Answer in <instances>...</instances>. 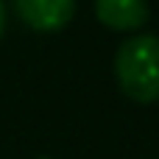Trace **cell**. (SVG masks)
Here are the masks:
<instances>
[{"instance_id": "cell-4", "label": "cell", "mask_w": 159, "mask_h": 159, "mask_svg": "<svg viewBox=\"0 0 159 159\" xmlns=\"http://www.w3.org/2000/svg\"><path fill=\"white\" fill-rule=\"evenodd\" d=\"M3 31H6V6L0 0V39H3Z\"/></svg>"}, {"instance_id": "cell-3", "label": "cell", "mask_w": 159, "mask_h": 159, "mask_svg": "<svg viewBox=\"0 0 159 159\" xmlns=\"http://www.w3.org/2000/svg\"><path fill=\"white\" fill-rule=\"evenodd\" d=\"M95 17L112 31H137L148 22L145 0H95Z\"/></svg>"}, {"instance_id": "cell-2", "label": "cell", "mask_w": 159, "mask_h": 159, "mask_svg": "<svg viewBox=\"0 0 159 159\" xmlns=\"http://www.w3.org/2000/svg\"><path fill=\"white\" fill-rule=\"evenodd\" d=\"M14 6L25 25L45 34L61 31L75 14V0H14Z\"/></svg>"}, {"instance_id": "cell-1", "label": "cell", "mask_w": 159, "mask_h": 159, "mask_svg": "<svg viewBox=\"0 0 159 159\" xmlns=\"http://www.w3.org/2000/svg\"><path fill=\"white\" fill-rule=\"evenodd\" d=\"M115 78L126 98L137 103L159 101V36H129L115 53Z\"/></svg>"}]
</instances>
